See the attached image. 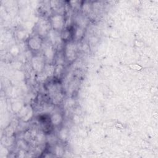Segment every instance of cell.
I'll return each instance as SVG.
<instances>
[{
    "mask_svg": "<svg viewBox=\"0 0 158 158\" xmlns=\"http://www.w3.org/2000/svg\"><path fill=\"white\" fill-rule=\"evenodd\" d=\"M48 92L51 99L58 95L61 93L60 86L57 83H54L51 85L48 88Z\"/></svg>",
    "mask_w": 158,
    "mask_h": 158,
    "instance_id": "obj_8",
    "label": "cell"
},
{
    "mask_svg": "<svg viewBox=\"0 0 158 158\" xmlns=\"http://www.w3.org/2000/svg\"><path fill=\"white\" fill-rule=\"evenodd\" d=\"M55 152L58 156H61L64 153V150L60 146H57L55 149Z\"/></svg>",
    "mask_w": 158,
    "mask_h": 158,
    "instance_id": "obj_14",
    "label": "cell"
},
{
    "mask_svg": "<svg viewBox=\"0 0 158 158\" xmlns=\"http://www.w3.org/2000/svg\"><path fill=\"white\" fill-rule=\"evenodd\" d=\"M77 45L74 41L68 42L64 48V57L69 62H73L77 57Z\"/></svg>",
    "mask_w": 158,
    "mask_h": 158,
    "instance_id": "obj_1",
    "label": "cell"
},
{
    "mask_svg": "<svg viewBox=\"0 0 158 158\" xmlns=\"http://www.w3.org/2000/svg\"><path fill=\"white\" fill-rule=\"evenodd\" d=\"M69 136V131L67 128H63L59 132V137L62 141H65Z\"/></svg>",
    "mask_w": 158,
    "mask_h": 158,
    "instance_id": "obj_11",
    "label": "cell"
},
{
    "mask_svg": "<svg viewBox=\"0 0 158 158\" xmlns=\"http://www.w3.org/2000/svg\"><path fill=\"white\" fill-rule=\"evenodd\" d=\"M31 65L33 69L38 73L43 72L45 67V60L43 57L35 56L31 59Z\"/></svg>",
    "mask_w": 158,
    "mask_h": 158,
    "instance_id": "obj_5",
    "label": "cell"
},
{
    "mask_svg": "<svg viewBox=\"0 0 158 158\" xmlns=\"http://www.w3.org/2000/svg\"><path fill=\"white\" fill-rule=\"evenodd\" d=\"M54 70H55V65L52 63H47L45 65L43 72L48 77H51L54 76Z\"/></svg>",
    "mask_w": 158,
    "mask_h": 158,
    "instance_id": "obj_10",
    "label": "cell"
},
{
    "mask_svg": "<svg viewBox=\"0 0 158 158\" xmlns=\"http://www.w3.org/2000/svg\"><path fill=\"white\" fill-rule=\"evenodd\" d=\"M28 45L32 51H37L40 50L43 46L42 38L38 35L30 37L28 40Z\"/></svg>",
    "mask_w": 158,
    "mask_h": 158,
    "instance_id": "obj_4",
    "label": "cell"
},
{
    "mask_svg": "<svg viewBox=\"0 0 158 158\" xmlns=\"http://www.w3.org/2000/svg\"><path fill=\"white\" fill-rule=\"evenodd\" d=\"M43 53L45 61L46 60L48 63H51L54 59V47L50 43H46L44 46Z\"/></svg>",
    "mask_w": 158,
    "mask_h": 158,
    "instance_id": "obj_7",
    "label": "cell"
},
{
    "mask_svg": "<svg viewBox=\"0 0 158 158\" xmlns=\"http://www.w3.org/2000/svg\"><path fill=\"white\" fill-rule=\"evenodd\" d=\"M48 36L49 40V43L54 47H59L61 44L62 37L60 31L51 29L49 32Z\"/></svg>",
    "mask_w": 158,
    "mask_h": 158,
    "instance_id": "obj_6",
    "label": "cell"
},
{
    "mask_svg": "<svg viewBox=\"0 0 158 158\" xmlns=\"http://www.w3.org/2000/svg\"><path fill=\"white\" fill-rule=\"evenodd\" d=\"M51 30V25L50 21L45 19H40L37 25L38 35L41 37L45 36L48 35Z\"/></svg>",
    "mask_w": 158,
    "mask_h": 158,
    "instance_id": "obj_2",
    "label": "cell"
},
{
    "mask_svg": "<svg viewBox=\"0 0 158 158\" xmlns=\"http://www.w3.org/2000/svg\"><path fill=\"white\" fill-rule=\"evenodd\" d=\"M63 69H64L63 65L56 64V65H55V70H54V76L56 78H59L62 73Z\"/></svg>",
    "mask_w": 158,
    "mask_h": 158,
    "instance_id": "obj_12",
    "label": "cell"
},
{
    "mask_svg": "<svg viewBox=\"0 0 158 158\" xmlns=\"http://www.w3.org/2000/svg\"><path fill=\"white\" fill-rule=\"evenodd\" d=\"M51 25L53 30L60 31L64 27L65 20L64 16L60 14H57L52 15L51 18Z\"/></svg>",
    "mask_w": 158,
    "mask_h": 158,
    "instance_id": "obj_3",
    "label": "cell"
},
{
    "mask_svg": "<svg viewBox=\"0 0 158 158\" xmlns=\"http://www.w3.org/2000/svg\"><path fill=\"white\" fill-rule=\"evenodd\" d=\"M50 120L54 126H58L62 121V116L59 112H55L51 115Z\"/></svg>",
    "mask_w": 158,
    "mask_h": 158,
    "instance_id": "obj_9",
    "label": "cell"
},
{
    "mask_svg": "<svg viewBox=\"0 0 158 158\" xmlns=\"http://www.w3.org/2000/svg\"><path fill=\"white\" fill-rule=\"evenodd\" d=\"M84 33L83 31V29L81 27H78L75 31V33H74V38H75V40H78L80 39H81V38L83 36Z\"/></svg>",
    "mask_w": 158,
    "mask_h": 158,
    "instance_id": "obj_13",
    "label": "cell"
}]
</instances>
